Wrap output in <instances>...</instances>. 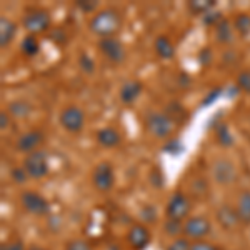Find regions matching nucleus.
I'll return each mask as SVG.
<instances>
[{"label":"nucleus","instance_id":"5","mask_svg":"<svg viewBox=\"0 0 250 250\" xmlns=\"http://www.w3.org/2000/svg\"><path fill=\"white\" fill-rule=\"evenodd\" d=\"M59 120H60V125H62L67 132H70V134H79L83 128V124H85V115H83L82 108L70 105L60 112Z\"/></svg>","mask_w":250,"mask_h":250},{"label":"nucleus","instance_id":"10","mask_svg":"<svg viewBox=\"0 0 250 250\" xmlns=\"http://www.w3.org/2000/svg\"><path fill=\"white\" fill-rule=\"evenodd\" d=\"M212 232V225L205 217H190L184 224V233L187 239H204Z\"/></svg>","mask_w":250,"mask_h":250},{"label":"nucleus","instance_id":"31","mask_svg":"<svg viewBox=\"0 0 250 250\" xmlns=\"http://www.w3.org/2000/svg\"><path fill=\"white\" fill-rule=\"evenodd\" d=\"M10 175H12V179H14V182H17V184H23L27 179H29V173L25 172V168H20V167H15V168H12L10 170Z\"/></svg>","mask_w":250,"mask_h":250},{"label":"nucleus","instance_id":"26","mask_svg":"<svg viewBox=\"0 0 250 250\" xmlns=\"http://www.w3.org/2000/svg\"><path fill=\"white\" fill-rule=\"evenodd\" d=\"M170 119L173 120V122H182V120H185V110H184V107L180 105L179 102H172V104H168L167 105V112H165Z\"/></svg>","mask_w":250,"mask_h":250},{"label":"nucleus","instance_id":"4","mask_svg":"<svg viewBox=\"0 0 250 250\" xmlns=\"http://www.w3.org/2000/svg\"><path fill=\"white\" fill-rule=\"evenodd\" d=\"M23 168L29 173L30 179H42L48 172V155L43 150H35L25 157L23 160Z\"/></svg>","mask_w":250,"mask_h":250},{"label":"nucleus","instance_id":"39","mask_svg":"<svg viewBox=\"0 0 250 250\" xmlns=\"http://www.w3.org/2000/svg\"><path fill=\"white\" fill-rule=\"evenodd\" d=\"M2 250H25L23 249V244L20 240H15V242H10V244H5L2 245Z\"/></svg>","mask_w":250,"mask_h":250},{"label":"nucleus","instance_id":"40","mask_svg":"<svg viewBox=\"0 0 250 250\" xmlns=\"http://www.w3.org/2000/svg\"><path fill=\"white\" fill-rule=\"evenodd\" d=\"M9 127V115L5 114V112H2V114H0V128H7Z\"/></svg>","mask_w":250,"mask_h":250},{"label":"nucleus","instance_id":"1","mask_svg":"<svg viewBox=\"0 0 250 250\" xmlns=\"http://www.w3.org/2000/svg\"><path fill=\"white\" fill-rule=\"evenodd\" d=\"M124 19L119 10L115 9H102L99 10L88 22V29L99 35L100 39H108L122 29Z\"/></svg>","mask_w":250,"mask_h":250},{"label":"nucleus","instance_id":"30","mask_svg":"<svg viewBox=\"0 0 250 250\" xmlns=\"http://www.w3.org/2000/svg\"><path fill=\"white\" fill-rule=\"evenodd\" d=\"M164 150L168 152V154L177 155V154H180V152L184 150V145H182V142H180V140L173 139V140H168V142L164 145Z\"/></svg>","mask_w":250,"mask_h":250},{"label":"nucleus","instance_id":"25","mask_svg":"<svg viewBox=\"0 0 250 250\" xmlns=\"http://www.w3.org/2000/svg\"><path fill=\"white\" fill-rule=\"evenodd\" d=\"M215 134H217V140H219V144L222 147H230V145H233V135H232L230 128H229V125L219 124L217 125Z\"/></svg>","mask_w":250,"mask_h":250},{"label":"nucleus","instance_id":"2","mask_svg":"<svg viewBox=\"0 0 250 250\" xmlns=\"http://www.w3.org/2000/svg\"><path fill=\"white\" fill-rule=\"evenodd\" d=\"M145 127L157 139H168L173 134L175 122L165 112H150L145 117Z\"/></svg>","mask_w":250,"mask_h":250},{"label":"nucleus","instance_id":"27","mask_svg":"<svg viewBox=\"0 0 250 250\" xmlns=\"http://www.w3.org/2000/svg\"><path fill=\"white\" fill-rule=\"evenodd\" d=\"M237 87H239L240 90L250 94V70L240 72L239 77H237Z\"/></svg>","mask_w":250,"mask_h":250},{"label":"nucleus","instance_id":"11","mask_svg":"<svg viewBox=\"0 0 250 250\" xmlns=\"http://www.w3.org/2000/svg\"><path fill=\"white\" fill-rule=\"evenodd\" d=\"M42 142H43V132L30 130V132H25V134H22L19 137L15 147H17L19 152H23V154L29 155L32 152L39 150V147Z\"/></svg>","mask_w":250,"mask_h":250},{"label":"nucleus","instance_id":"20","mask_svg":"<svg viewBox=\"0 0 250 250\" xmlns=\"http://www.w3.org/2000/svg\"><path fill=\"white\" fill-rule=\"evenodd\" d=\"M239 219L244 225H250V190H245L239 197V207H237Z\"/></svg>","mask_w":250,"mask_h":250},{"label":"nucleus","instance_id":"23","mask_svg":"<svg viewBox=\"0 0 250 250\" xmlns=\"http://www.w3.org/2000/svg\"><path fill=\"white\" fill-rule=\"evenodd\" d=\"M215 0H192L188 2V10L195 15H207L208 12L213 10Z\"/></svg>","mask_w":250,"mask_h":250},{"label":"nucleus","instance_id":"24","mask_svg":"<svg viewBox=\"0 0 250 250\" xmlns=\"http://www.w3.org/2000/svg\"><path fill=\"white\" fill-rule=\"evenodd\" d=\"M233 30H237L242 37L250 35V15L249 14H239L233 19Z\"/></svg>","mask_w":250,"mask_h":250},{"label":"nucleus","instance_id":"18","mask_svg":"<svg viewBox=\"0 0 250 250\" xmlns=\"http://www.w3.org/2000/svg\"><path fill=\"white\" fill-rule=\"evenodd\" d=\"M215 39L219 43H230L233 39V23L227 19H222L215 25Z\"/></svg>","mask_w":250,"mask_h":250},{"label":"nucleus","instance_id":"33","mask_svg":"<svg viewBox=\"0 0 250 250\" xmlns=\"http://www.w3.org/2000/svg\"><path fill=\"white\" fill-rule=\"evenodd\" d=\"M190 245L192 244L187 239H177L168 245L167 250H190Z\"/></svg>","mask_w":250,"mask_h":250},{"label":"nucleus","instance_id":"3","mask_svg":"<svg viewBox=\"0 0 250 250\" xmlns=\"http://www.w3.org/2000/svg\"><path fill=\"white\" fill-rule=\"evenodd\" d=\"M22 25L30 35L43 34L50 27V14L45 9H32L23 15Z\"/></svg>","mask_w":250,"mask_h":250},{"label":"nucleus","instance_id":"7","mask_svg":"<svg viewBox=\"0 0 250 250\" xmlns=\"http://www.w3.org/2000/svg\"><path fill=\"white\" fill-rule=\"evenodd\" d=\"M99 50L114 63H122L125 60V57H127V52H125L124 43L115 37L100 39L99 40Z\"/></svg>","mask_w":250,"mask_h":250},{"label":"nucleus","instance_id":"32","mask_svg":"<svg viewBox=\"0 0 250 250\" xmlns=\"http://www.w3.org/2000/svg\"><path fill=\"white\" fill-rule=\"evenodd\" d=\"M79 62H80V67H82V70H83V72H88V74H92V72H94V67H95V65H94V60L88 57L87 54H82V55H80Z\"/></svg>","mask_w":250,"mask_h":250},{"label":"nucleus","instance_id":"36","mask_svg":"<svg viewBox=\"0 0 250 250\" xmlns=\"http://www.w3.org/2000/svg\"><path fill=\"white\" fill-rule=\"evenodd\" d=\"M65 250H92V249H90V245L83 240H72V242H68Z\"/></svg>","mask_w":250,"mask_h":250},{"label":"nucleus","instance_id":"12","mask_svg":"<svg viewBox=\"0 0 250 250\" xmlns=\"http://www.w3.org/2000/svg\"><path fill=\"white\" fill-rule=\"evenodd\" d=\"M212 173L215 177V180L219 184H230L235 180L237 177V172H235V167L230 160L227 159H219L212 167Z\"/></svg>","mask_w":250,"mask_h":250},{"label":"nucleus","instance_id":"14","mask_svg":"<svg viewBox=\"0 0 250 250\" xmlns=\"http://www.w3.org/2000/svg\"><path fill=\"white\" fill-rule=\"evenodd\" d=\"M142 83L139 80H127L120 88V100L124 104H134L139 95L142 94Z\"/></svg>","mask_w":250,"mask_h":250},{"label":"nucleus","instance_id":"9","mask_svg":"<svg viewBox=\"0 0 250 250\" xmlns=\"http://www.w3.org/2000/svg\"><path fill=\"white\" fill-rule=\"evenodd\" d=\"M92 180H94V185L97 190L100 192H108L112 187H114L115 177H114V168L108 162H100L95 167L94 175H92Z\"/></svg>","mask_w":250,"mask_h":250},{"label":"nucleus","instance_id":"8","mask_svg":"<svg viewBox=\"0 0 250 250\" xmlns=\"http://www.w3.org/2000/svg\"><path fill=\"white\" fill-rule=\"evenodd\" d=\"M20 202H22L27 212L34 213V215H45L50 210V204L47 202V199H43L37 192H23L20 195Z\"/></svg>","mask_w":250,"mask_h":250},{"label":"nucleus","instance_id":"41","mask_svg":"<svg viewBox=\"0 0 250 250\" xmlns=\"http://www.w3.org/2000/svg\"><path fill=\"white\" fill-rule=\"evenodd\" d=\"M29 250H47V249H43V247H40V245H32V247Z\"/></svg>","mask_w":250,"mask_h":250},{"label":"nucleus","instance_id":"6","mask_svg":"<svg viewBox=\"0 0 250 250\" xmlns=\"http://www.w3.org/2000/svg\"><path fill=\"white\" fill-rule=\"evenodd\" d=\"M165 212H167L168 220L182 222L184 219H187L188 213H190V202H188V199L182 192H175V193H172Z\"/></svg>","mask_w":250,"mask_h":250},{"label":"nucleus","instance_id":"13","mask_svg":"<svg viewBox=\"0 0 250 250\" xmlns=\"http://www.w3.org/2000/svg\"><path fill=\"white\" fill-rule=\"evenodd\" d=\"M127 242L134 250H144L150 242V232L144 225H132L127 233Z\"/></svg>","mask_w":250,"mask_h":250},{"label":"nucleus","instance_id":"35","mask_svg":"<svg viewBox=\"0 0 250 250\" xmlns=\"http://www.w3.org/2000/svg\"><path fill=\"white\" fill-rule=\"evenodd\" d=\"M190 250H220L217 245L210 244V242H204V240H199V242H193L190 245Z\"/></svg>","mask_w":250,"mask_h":250},{"label":"nucleus","instance_id":"28","mask_svg":"<svg viewBox=\"0 0 250 250\" xmlns=\"http://www.w3.org/2000/svg\"><path fill=\"white\" fill-rule=\"evenodd\" d=\"M165 232L168 233V235H179L180 232H184V225L182 222H177V220H168L165 222Z\"/></svg>","mask_w":250,"mask_h":250},{"label":"nucleus","instance_id":"22","mask_svg":"<svg viewBox=\"0 0 250 250\" xmlns=\"http://www.w3.org/2000/svg\"><path fill=\"white\" fill-rule=\"evenodd\" d=\"M20 48H22L23 55H27V57H35L40 50L37 35H30V34L25 35V37L22 39V42H20Z\"/></svg>","mask_w":250,"mask_h":250},{"label":"nucleus","instance_id":"38","mask_svg":"<svg viewBox=\"0 0 250 250\" xmlns=\"http://www.w3.org/2000/svg\"><path fill=\"white\" fill-rule=\"evenodd\" d=\"M220 94H222V88H215V90H212L210 94H208L207 99H205L204 102H202V105H210V104H212L213 100H215Z\"/></svg>","mask_w":250,"mask_h":250},{"label":"nucleus","instance_id":"37","mask_svg":"<svg viewBox=\"0 0 250 250\" xmlns=\"http://www.w3.org/2000/svg\"><path fill=\"white\" fill-rule=\"evenodd\" d=\"M155 215H157V212H155V208L154 207H145V208H142V219L145 220V222H154L155 220Z\"/></svg>","mask_w":250,"mask_h":250},{"label":"nucleus","instance_id":"17","mask_svg":"<svg viewBox=\"0 0 250 250\" xmlns=\"http://www.w3.org/2000/svg\"><path fill=\"white\" fill-rule=\"evenodd\" d=\"M217 219H219L220 225L224 229H233L240 222L237 210H233L229 205H224V207H220L219 210H217Z\"/></svg>","mask_w":250,"mask_h":250},{"label":"nucleus","instance_id":"21","mask_svg":"<svg viewBox=\"0 0 250 250\" xmlns=\"http://www.w3.org/2000/svg\"><path fill=\"white\" fill-rule=\"evenodd\" d=\"M7 108H9V114L15 119H25L32 114V105L25 100H14Z\"/></svg>","mask_w":250,"mask_h":250},{"label":"nucleus","instance_id":"19","mask_svg":"<svg viewBox=\"0 0 250 250\" xmlns=\"http://www.w3.org/2000/svg\"><path fill=\"white\" fill-rule=\"evenodd\" d=\"M155 52L157 55H159L160 59H172L173 55H175V48H173V43L170 42V39L165 37V35H159V37L155 39Z\"/></svg>","mask_w":250,"mask_h":250},{"label":"nucleus","instance_id":"16","mask_svg":"<svg viewBox=\"0 0 250 250\" xmlns=\"http://www.w3.org/2000/svg\"><path fill=\"white\" fill-rule=\"evenodd\" d=\"M17 34V25L7 17H0V47H7Z\"/></svg>","mask_w":250,"mask_h":250},{"label":"nucleus","instance_id":"29","mask_svg":"<svg viewBox=\"0 0 250 250\" xmlns=\"http://www.w3.org/2000/svg\"><path fill=\"white\" fill-rule=\"evenodd\" d=\"M75 5L79 7L80 10L83 12V14H92V12H99V2H95V0H92V2H85V0H77L75 2Z\"/></svg>","mask_w":250,"mask_h":250},{"label":"nucleus","instance_id":"15","mask_svg":"<svg viewBox=\"0 0 250 250\" xmlns=\"http://www.w3.org/2000/svg\"><path fill=\"white\" fill-rule=\"evenodd\" d=\"M97 142L107 148L117 147L120 144V134L112 127H104L97 132Z\"/></svg>","mask_w":250,"mask_h":250},{"label":"nucleus","instance_id":"34","mask_svg":"<svg viewBox=\"0 0 250 250\" xmlns=\"http://www.w3.org/2000/svg\"><path fill=\"white\" fill-rule=\"evenodd\" d=\"M222 20V14L220 12H208L207 15H204V23L205 25H217Z\"/></svg>","mask_w":250,"mask_h":250}]
</instances>
